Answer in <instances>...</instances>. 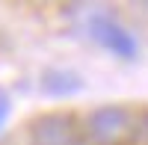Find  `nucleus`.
<instances>
[{
	"label": "nucleus",
	"mask_w": 148,
	"mask_h": 145,
	"mask_svg": "<svg viewBox=\"0 0 148 145\" xmlns=\"http://www.w3.org/2000/svg\"><path fill=\"white\" fill-rule=\"evenodd\" d=\"M83 33L89 36L101 51H107L110 56L121 59V62H133V59L139 56L136 36H133L110 9H101V6L86 9V15H83Z\"/></svg>",
	"instance_id": "f257e3e1"
},
{
	"label": "nucleus",
	"mask_w": 148,
	"mask_h": 145,
	"mask_svg": "<svg viewBox=\"0 0 148 145\" xmlns=\"http://www.w3.org/2000/svg\"><path fill=\"white\" fill-rule=\"evenodd\" d=\"M133 130H136L133 113L121 104H104L86 118V136L95 145H121Z\"/></svg>",
	"instance_id": "f03ea898"
},
{
	"label": "nucleus",
	"mask_w": 148,
	"mask_h": 145,
	"mask_svg": "<svg viewBox=\"0 0 148 145\" xmlns=\"http://www.w3.org/2000/svg\"><path fill=\"white\" fill-rule=\"evenodd\" d=\"M27 145H83V127L71 113H45L30 124Z\"/></svg>",
	"instance_id": "7ed1b4c3"
},
{
	"label": "nucleus",
	"mask_w": 148,
	"mask_h": 145,
	"mask_svg": "<svg viewBox=\"0 0 148 145\" xmlns=\"http://www.w3.org/2000/svg\"><path fill=\"white\" fill-rule=\"evenodd\" d=\"M42 92L47 98H74V95L83 92V77L71 68H47L42 71V80H39Z\"/></svg>",
	"instance_id": "20e7f679"
},
{
	"label": "nucleus",
	"mask_w": 148,
	"mask_h": 145,
	"mask_svg": "<svg viewBox=\"0 0 148 145\" xmlns=\"http://www.w3.org/2000/svg\"><path fill=\"white\" fill-rule=\"evenodd\" d=\"M9 116H12V98H9V92H6V89H0V133L6 130Z\"/></svg>",
	"instance_id": "39448f33"
},
{
	"label": "nucleus",
	"mask_w": 148,
	"mask_h": 145,
	"mask_svg": "<svg viewBox=\"0 0 148 145\" xmlns=\"http://www.w3.org/2000/svg\"><path fill=\"white\" fill-rule=\"evenodd\" d=\"M136 133H139L142 145H148V110L139 116V122H136Z\"/></svg>",
	"instance_id": "423d86ee"
},
{
	"label": "nucleus",
	"mask_w": 148,
	"mask_h": 145,
	"mask_svg": "<svg viewBox=\"0 0 148 145\" xmlns=\"http://www.w3.org/2000/svg\"><path fill=\"white\" fill-rule=\"evenodd\" d=\"M127 6L136 12L139 18H148V0H127Z\"/></svg>",
	"instance_id": "0eeeda50"
}]
</instances>
